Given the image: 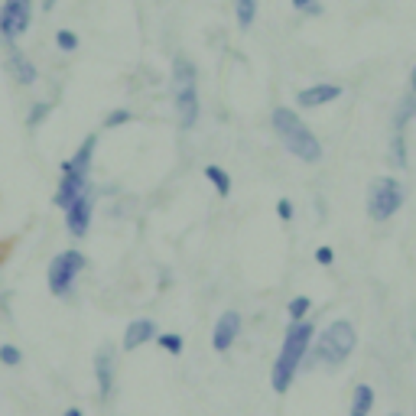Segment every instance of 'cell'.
Instances as JSON below:
<instances>
[{
    "label": "cell",
    "instance_id": "obj_1",
    "mask_svg": "<svg viewBox=\"0 0 416 416\" xmlns=\"http://www.w3.org/2000/svg\"><path fill=\"white\" fill-rule=\"evenodd\" d=\"M312 339H315V329H312V322L303 319V322H290V329L283 335V345H280V355L274 361V371H270V384H274L276 394H286L293 378L299 374L303 368L306 355L312 348Z\"/></svg>",
    "mask_w": 416,
    "mask_h": 416
},
{
    "label": "cell",
    "instance_id": "obj_2",
    "mask_svg": "<svg viewBox=\"0 0 416 416\" xmlns=\"http://www.w3.org/2000/svg\"><path fill=\"white\" fill-rule=\"evenodd\" d=\"M274 131L280 137V143L286 147V153H293L299 163H319L322 160V143L319 137L303 124V117L290 107H274Z\"/></svg>",
    "mask_w": 416,
    "mask_h": 416
},
{
    "label": "cell",
    "instance_id": "obj_3",
    "mask_svg": "<svg viewBox=\"0 0 416 416\" xmlns=\"http://www.w3.org/2000/svg\"><path fill=\"white\" fill-rule=\"evenodd\" d=\"M358 345V332L348 319H335L325 325L319 339H312V358L309 364H325V368H341L351 358Z\"/></svg>",
    "mask_w": 416,
    "mask_h": 416
},
{
    "label": "cell",
    "instance_id": "obj_4",
    "mask_svg": "<svg viewBox=\"0 0 416 416\" xmlns=\"http://www.w3.org/2000/svg\"><path fill=\"white\" fill-rule=\"evenodd\" d=\"M403 186H400L394 176H378V179L368 186V215L374 221H387L400 211L403 205Z\"/></svg>",
    "mask_w": 416,
    "mask_h": 416
},
{
    "label": "cell",
    "instance_id": "obj_5",
    "mask_svg": "<svg viewBox=\"0 0 416 416\" xmlns=\"http://www.w3.org/2000/svg\"><path fill=\"white\" fill-rule=\"evenodd\" d=\"M85 270V254L82 251H62V254L52 257L49 264V274H46V283H49V293L52 296H68L72 283L78 280V274Z\"/></svg>",
    "mask_w": 416,
    "mask_h": 416
},
{
    "label": "cell",
    "instance_id": "obj_6",
    "mask_svg": "<svg viewBox=\"0 0 416 416\" xmlns=\"http://www.w3.org/2000/svg\"><path fill=\"white\" fill-rule=\"evenodd\" d=\"M33 23V0H3L0 7V36L13 43L29 29Z\"/></svg>",
    "mask_w": 416,
    "mask_h": 416
},
{
    "label": "cell",
    "instance_id": "obj_7",
    "mask_svg": "<svg viewBox=\"0 0 416 416\" xmlns=\"http://www.w3.org/2000/svg\"><path fill=\"white\" fill-rule=\"evenodd\" d=\"M91 215H95V189L88 186L72 205L66 208V228L72 237H85L91 228Z\"/></svg>",
    "mask_w": 416,
    "mask_h": 416
},
{
    "label": "cell",
    "instance_id": "obj_8",
    "mask_svg": "<svg viewBox=\"0 0 416 416\" xmlns=\"http://www.w3.org/2000/svg\"><path fill=\"white\" fill-rule=\"evenodd\" d=\"M85 189H88V172L75 170V166L66 160V163H62V179H59V189H56V195H52V205L68 208Z\"/></svg>",
    "mask_w": 416,
    "mask_h": 416
},
{
    "label": "cell",
    "instance_id": "obj_9",
    "mask_svg": "<svg viewBox=\"0 0 416 416\" xmlns=\"http://www.w3.org/2000/svg\"><path fill=\"white\" fill-rule=\"evenodd\" d=\"M172 101H176V114H179L182 127H195V124H199L202 101H199V88H195V82H192V85H176L172 88Z\"/></svg>",
    "mask_w": 416,
    "mask_h": 416
},
{
    "label": "cell",
    "instance_id": "obj_10",
    "mask_svg": "<svg viewBox=\"0 0 416 416\" xmlns=\"http://www.w3.org/2000/svg\"><path fill=\"white\" fill-rule=\"evenodd\" d=\"M237 335H241V315H237L235 309L221 312V319L215 322V332H211V348H215L218 355H225L237 341Z\"/></svg>",
    "mask_w": 416,
    "mask_h": 416
},
{
    "label": "cell",
    "instance_id": "obj_11",
    "mask_svg": "<svg viewBox=\"0 0 416 416\" xmlns=\"http://www.w3.org/2000/svg\"><path fill=\"white\" fill-rule=\"evenodd\" d=\"M341 91L345 88L341 85H332V82H322V85H309L303 88L299 95H296V104L299 107H322V104H332V101H339Z\"/></svg>",
    "mask_w": 416,
    "mask_h": 416
},
{
    "label": "cell",
    "instance_id": "obj_12",
    "mask_svg": "<svg viewBox=\"0 0 416 416\" xmlns=\"http://www.w3.org/2000/svg\"><path fill=\"white\" fill-rule=\"evenodd\" d=\"M153 339H156V322L153 319H133L131 325H127V332H124V348L137 351Z\"/></svg>",
    "mask_w": 416,
    "mask_h": 416
},
{
    "label": "cell",
    "instance_id": "obj_13",
    "mask_svg": "<svg viewBox=\"0 0 416 416\" xmlns=\"http://www.w3.org/2000/svg\"><path fill=\"white\" fill-rule=\"evenodd\" d=\"M95 378H98V390L101 397H107L114 387V351L104 345V348L95 351Z\"/></svg>",
    "mask_w": 416,
    "mask_h": 416
},
{
    "label": "cell",
    "instance_id": "obj_14",
    "mask_svg": "<svg viewBox=\"0 0 416 416\" xmlns=\"http://www.w3.org/2000/svg\"><path fill=\"white\" fill-rule=\"evenodd\" d=\"M10 68H13V78L20 85H36V66L23 52H17V49L10 52Z\"/></svg>",
    "mask_w": 416,
    "mask_h": 416
},
{
    "label": "cell",
    "instance_id": "obj_15",
    "mask_svg": "<svg viewBox=\"0 0 416 416\" xmlns=\"http://www.w3.org/2000/svg\"><path fill=\"white\" fill-rule=\"evenodd\" d=\"M374 410V390L368 384H358L355 394H351V413L348 416H368Z\"/></svg>",
    "mask_w": 416,
    "mask_h": 416
},
{
    "label": "cell",
    "instance_id": "obj_16",
    "mask_svg": "<svg viewBox=\"0 0 416 416\" xmlns=\"http://www.w3.org/2000/svg\"><path fill=\"white\" fill-rule=\"evenodd\" d=\"M95 150H98V137H85V143L78 147V153L72 156V166L75 170H82V172H91V160H95Z\"/></svg>",
    "mask_w": 416,
    "mask_h": 416
},
{
    "label": "cell",
    "instance_id": "obj_17",
    "mask_svg": "<svg viewBox=\"0 0 416 416\" xmlns=\"http://www.w3.org/2000/svg\"><path fill=\"white\" fill-rule=\"evenodd\" d=\"M205 179L215 186V192L221 195V199H228L231 195V176H228L221 166H215V163H208L205 166Z\"/></svg>",
    "mask_w": 416,
    "mask_h": 416
},
{
    "label": "cell",
    "instance_id": "obj_18",
    "mask_svg": "<svg viewBox=\"0 0 416 416\" xmlns=\"http://www.w3.org/2000/svg\"><path fill=\"white\" fill-rule=\"evenodd\" d=\"M413 117H416V91H410V95H403V101L397 104V114H394V131H403Z\"/></svg>",
    "mask_w": 416,
    "mask_h": 416
},
{
    "label": "cell",
    "instance_id": "obj_19",
    "mask_svg": "<svg viewBox=\"0 0 416 416\" xmlns=\"http://www.w3.org/2000/svg\"><path fill=\"white\" fill-rule=\"evenodd\" d=\"M390 166H397V170L407 166V137H403V131H394V137H390Z\"/></svg>",
    "mask_w": 416,
    "mask_h": 416
},
{
    "label": "cell",
    "instance_id": "obj_20",
    "mask_svg": "<svg viewBox=\"0 0 416 416\" xmlns=\"http://www.w3.org/2000/svg\"><path fill=\"white\" fill-rule=\"evenodd\" d=\"M235 17L241 29H251L257 20V0H235Z\"/></svg>",
    "mask_w": 416,
    "mask_h": 416
},
{
    "label": "cell",
    "instance_id": "obj_21",
    "mask_svg": "<svg viewBox=\"0 0 416 416\" xmlns=\"http://www.w3.org/2000/svg\"><path fill=\"white\" fill-rule=\"evenodd\" d=\"M309 309H312L309 296H293L290 306H286V315H290V322H303L306 315H309Z\"/></svg>",
    "mask_w": 416,
    "mask_h": 416
},
{
    "label": "cell",
    "instance_id": "obj_22",
    "mask_svg": "<svg viewBox=\"0 0 416 416\" xmlns=\"http://www.w3.org/2000/svg\"><path fill=\"white\" fill-rule=\"evenodd\" d=\"M156 345H160L163 351H170V355H182V348H186L182 335H176V332H163V335H156Z\"/></svg>",
    "mask_w": 416,
    "mask_h": 416
},
{
    "label": "cell",
    "instance_id": "obj_23",
    "mask_svg": "<svg viewBox=\"0 0 416 416\" xmlns=\"http://www.w3.org/2000/svg\"><path fill=\"white\" fill-rule=\"evenodd\" d=\"M0 364L20 368V364H23V351H20L17 345H0Z\"/></svg>",
    "mask_w": 416,
    "mask_h": 416
},
{
    "label": "cell",
    "instance_id": "obj_24",
    "mask_svg": "<svg viewBox=\"0 0 416 416\" xmlns=\"http://www.w3.org/2000/svg\"><path fill=\"white\" fill-rule=\"evenodd\" d=\"M56 46L62 49V52H75V49H78V33H72V29H59V33H56Z\"/></svg>",
    "mask_w": 416,
    "mask_h": 416
},
{
    "label": "cell",
    "instance_id": "obj_25",
    "mask_svg": "<svg viewBox=\"0 0 416 416\" xmlns=\"http://www.w3.org/2000/svg\"><path fill=\"white\" fill-rule=\"evenodd\" d=\"M131 121H133V114L124 111V107H117V111H111L107 117H104V127H107V131H114V127H124V124H131Z\"/></svg>",
    "mask_w": 416,
    "mask_h": 416
},
{
    "label": "cell",
    "instance_id": "obj_26",
    "mask_svg": "<svg viewBox=\"0 0 416 416\" xmlns=\"http://www.w3.org/2000/svg\"><path fill=\"white\" fill-rule=\"evenodd\" d=\"M46 114H49V104H46V101H39V104H33V111H29L27 124H29V127H36L39 121H46Z\"/></svg>",
    "mask_w": 416,
    "mask_h": 416
},
{
    "label": "cell",
    "instance_id": "obj_27",
    "mask_svg": "<svg viewBox=\"0 0 416 416\" xmlns=\"http://www.w3.org/2000/svg\"><path fill=\"white\" fill-rule=\"evenodd\" d=\"M276 215H280V221H293V202L280 199L276 202Z\"/></svg>",
    "mask_w": 416,
    "mask_h": 416
},
{
    "label": "cell",
    "instance_id": "obj_28",
    "mask_svg": "<svg viewBox=\"0 0 416 416\" xmlns=\"http://www.w3.org/2000/svg\"><path fill=\"white\" fill-rule=\"evenodd\" d=\"M315 260H319L322 267H329L332 260H335V251H332V247H319V251H315Z\"/></svg>",
    "mask_w": 416,
    "mask_h": 416
},
{
    "label": "cell",
    "instance_id": "obj_29",
    "mask_svg": "<svg viewBox=\"0 0 416 416\" xmlns=\"http://www.w3.org/2000/svg\"><path fill=\"white\" fill-rule=\"evenodd\" d=\"M312 3H315V0H293V7H296V10H309Z\"/></svg>",
    "mask_w": 416,
    "mask_h": 416
},
{
    "label": "cell",
    "instance_id": "obj_30",
    "mask_svg": "<svg viewBox=\"0 0 416 416\" xmlns=\"http://www.w3.org/2000/svg\"><path fill=\"white\" fill-rule=\"evenodd\" d=\"M56 3H59V0H43V10H46V13H49V10L56 7Z\"/></svg>",
    "mask_w": 416,
    "mask_h": 416
},
{
    "label": "cell",
    "instance_id": "obj_31",
    "mask_svg": "<svg viewBox=\"0 0 416 416\" xmlns=\"http://www.w3.org/2000/svg\"><path fill=\"white\" fill-rule=\"evenodd\" d=\"M66 416H85V413H82L78 407H68V410H66Z\"/></svg>",
    "mask_w": 416,
    "mask_h": 416
},
{
    "label": "cell",
    "instance_id": "obj_32",
    "mask_svg": "<svg viewBox=\"0 0 416 416\" xmlns=\"http://www.w3.org/2000/svg\"><path fill=\"white\" fill-rule=\"evenodd\" d=\"M410 91H416V66H413V75H410Z\"/></svg>",
    "mask_w": 416,
    "mask_h": 416
},
{
    "label": "cell",
    "instance_id": "obj_33",
    "mask_svg": "<svg viewBox=\"0 0 416 416\" xmlns=\"http://www.w3.org/2000/svg\"><path fill=\"white\" fill-rule=\"evenodd\" d=\"M390 416H400V413H390Z\"/></svg>",
    "mask_w": 416,
    "mask_h": 416
}]
</instances>
